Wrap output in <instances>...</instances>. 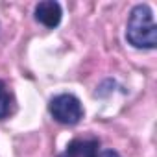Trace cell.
<instances>
[{
    "instance_id": "6da1fadb",
    "label": "cell",
    "mask_w": 157,
    "mask_h": 157,
    "mask_svg": "<svg viewBox=\"0 0 157 157\" xmlns=\"http://www.w3.org/2000/svg\"><path fill=\"white\" fill-rule=\"evenodd\" d=\"M126 39L135 48L151 50L157 46V26L151 10L146 4H139L131 10L126 26Z\"/></svg>"
},
{
    "instance_id": "7a4b0ae2",
    "label": "cell",
    "mask_w": 157,
    "mask_h": 157,
    "mask_svg": "<svg viewBox=\"0 0 157 157\" xmlns=\"http://www.w3.org/2000/svg\"><path fill=\"white\" fill-rule=\"evenodd\" d=\"M48 111L57 122L67 124V126H74V124H78L83 118V105H82V102L78 100L74 94H68V93L54 96L50 100V104H48Z\"/></svg>"
},
{
    "instance_id": "3957f363",
    "label": "cell",
    "mask_w": 157,
    "mask_h": 157,
    "mask_svg": "<svg viewBox=\"0 0 157 157\" xmlns=\"http://www.w3.org/2000/svg\"><path fill=\"white\" fill-rule=\"evenodd\" d=\"M98 139H74L68 142L67 150L57 157H98L100 153Z\"/></svg>"
},
{
    "instance_id": "277c9868",
    "label": "cell",
    "mask_w": 157,
    "mask_h": 157,
    "mask_svg": "<svg viewBox=\"0 0 157 157\" xmlns=\"http://www.w3.org/2000/svg\"><path fill=\"white\" fill-rule=\"evenodd\" d=\"M35 21L46 28H56L61 22V6L54 0H44L35 6Z\"/></svg>"
},
{
    "instance_id": "5b68a950",
    "label": "cell",
    "mask_w": 157,
    "mask_h": 157,
    "mask_svg": "<svg viewBox=\"0 0 157 157\" xmlns=\"http://www.w3.org/2000/svg\"><path fill=\"white\" fill-rule=\"evenodd\" d=\"M11 107H13V96L8 91L6 83L0 82V120L6 118V117H10Z\"/></svg>"
},
{
    "instance_id": "8992f818",
    "label": "cell",
    "mask_w": 157,
    "mask_h": 157,
    "mask_svg": "<svg viewBox=\"0 0 157 157\" xmlns=\"http://www.w3.org/2000/svg\"><path fill=\"white\" fill-rule=\"evenodd\" d=\"M98 157H120V155H118V151H115V150H104V151L98 153Z\"/></svg>"
}]
</instances>
